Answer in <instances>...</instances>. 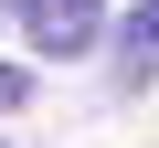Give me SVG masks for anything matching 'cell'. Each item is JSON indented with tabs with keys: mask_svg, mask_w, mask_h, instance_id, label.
Here are the masks:
<instances>
[{
	"mask_svg": "<svg viewBox=\"0 0 159 148\" xmlns=\"http://www.w3.org/2000/svg\"><path fill=\"white\" fill-rule=\"evenodd\" d=\"M11 21L43 42V63H74V53H96V32H106V0H11Z\"/></svg>",
	"mask_w": 159,
	"mask_h": 148,
	"instance_id": "6da1fadb",
	"label": "cell"
},
{
	"mask_svg": "<svg viewBox=\"0 0 159 148\" xmlns=\"http://www.w3.org/2000/svg\"><path fill=\"white\" fill-rule=\"evenodd\" d=\"M11 106H32V74H21V63H0V116H11Z\"/></svg>",
	"mask_w": 159,
	"mask_h": 148,
	"instance_id": "3957f363",
	"label": "cell"
},
{
	"mask_svg": "<svg viewBox=\"0 0 159 148\" xmlns=\"http://www.w3.org/2000/svg\"><path fill=\"white\" fill-rule=\"evenodd\" d=\"M148 74H159V0H138V11H127V42H117V85L127 95L148 85Z\"/></svg>",
	"mask_w": 159,
	"mask_h": 148,
	"instance_id": "7a4b0ae2",
	"label": "cell"
}]
</instances>
